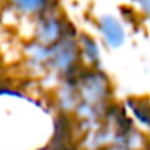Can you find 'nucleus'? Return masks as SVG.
<instances>
[{"mask_svg":"<svg viewBox=\"0 0 150 150\" xmlns=\"http://www.w3.org/2000/svg\"><path fill=\"white\" fill-rule=\"evenodd\" d=\"M98 31H100L103 42L108 49H120L126 42V29L121 20H118L113 15H103L98 20Z\"/></svg>","mask_w":150,"mask_h":150,"instance_id":"1","label":"nucleus"},{"mask_svg":"<svg viewBox=\"0 0 150 150\" xmlns=\"http://www.w3.org/2000/svg\"><path fill=\"white\" fill-rule=\"evenodd\" d=\"M136 5L139 7L140 13L145 16V20L150 23V0H136Z\"/></svg>","mask_w":150,"mask_h":150,"instance_id":"2","label":"nucleus"},{"mask_svg":"<svg viewBox=\"0 0 150 150\" xmlns=\"http://www.w3.org/2000/svg\"><path fill=\"white\" fill-rule=\"evenodd\" d=\"M149 131H150V127H149Z\"/></svg>","mask_w":150,"mask_h":150,"instance_id":"3","label":"nucleus"}]
</instances>
